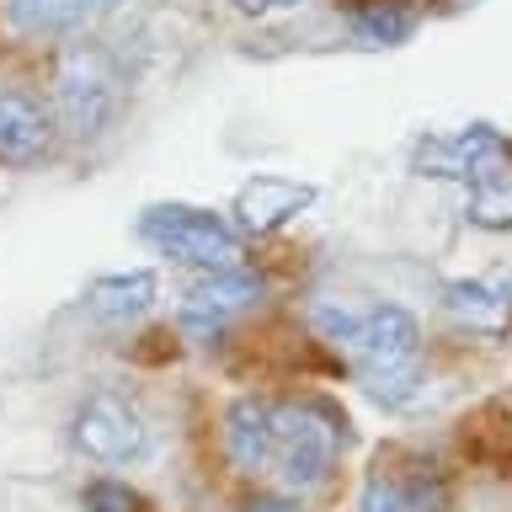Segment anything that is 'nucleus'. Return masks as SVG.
<instances>
[{"label": "nucleus", "mask_w": 512, "mask_h": 512, "mask_svg": "<svg viewBox=\"0 0 512 512\" xmlns=\"http://www.w3.org/2000/svg\"><path fill=\"white\" fill-rule=\"evenodd\" d=\"M443 304H448V315L464 320L470 331H502L507 315H512V299L502 294V288L480 283V278H454V283H443Z\"/></svg>", "instance_id": "obj_11"}, {"label": "nucleus", "mask_w": 512, "mask_h": 512, "mask_svg": "<svg viewBox=\"0 0 512 512\" xmlns=\"http://www.w3.org/2000/svg\"><path fill=\"white\" fill-rule=\"evenodd\" d=\"M80 507H86V512H155L134 486H128V480H107V475L91 480V486L80 491Z\"/></svg>", "instance_id": "obj_14"}, {"label": "nucleus", "mask_w": 512, "mask_h": 512, "mask_svg": "<svg viewBox=\"0 0 512 512\" xmlns=\"http://www.w3.org/2000/svg\"><path fill=\"white\" fill-rule=\"evenodd\" d=\"M118 6H123V0H86V11H91V16H112Z\"/></svg>", "instance_id": "obj_18"}, {"label": "nucleus", "mask_w": 512, "mask_h": 512, "mask_svg": "<svg viewBox=\"0 0 512 512\" xmlns=\"http://www.w3.org/2000/svg\"><path fill=\"white\" fill-rule=\"evenodd\" d=\"M352 22V38L368 43V48H395L416 32V11L406 0H379V6H363V11H347Z\"/></svg>", "instance_id": "obj_13"}, {"label": "nucleus", "mask_w": 512, "mask_h": 512, "mask_svg": "<svg viewBox=\"0 0 512 512\" xmlns=\"http://www.w3.org/2000/svg\"><path fill=\"white\" fill-rule=\"evenodd\" d=\"M48 155H54V118L43 102L27 91H0V166L32 171Z\"/></svg>", "instance_id": "obj_8"}, {"label": "nucleus", "mask_w": 512, "mask_h": 512, "mask_svg": "<svg viewBox=\"0 0 512 512\" xmlns=\"http://www.w3.org/2000/svg\"><path fill=\"white\" fill-rule=\"evenodd\" d=\"M246 512H299V507H294V502H283V496H256Z\"/></svg>", "instance_id": "obj_17"}, {"label": "nucleus", "mask_w": 512, "mask_h": 512, "mask_svg": "<svg viewBox=\"0 0 512 512\" xmlns=\"http://www.w3.org/2000/svg\"><path fill=\"white\" fill-rule=\"evenodd\" d=\"M358 512H406V502H400V491H395V480L384 475V470L368 475V486H363V496H358Z\"/></svg>", "instance_id": "obj_15"}, {"label": "nucleus", "mask_w": 512, "mask_h": 512, "mask_svg": "<svg viewBox=\"0 0 512 512\" xmlns=\"http://www.w3.org/2000/svg\"><path fill=\"white\" fill-rule=\"evenodd\" d=\"M155 299H160V278L150 267L102 272V278L86 283V310L102 320V326H128V320H139Z\"/></svg>", "instance_id": "obj_9"}, {"label": "nucleus", "mask_w": 512, "mask_h": 512, "mask_svg": "<svg viewBox=\"0 0 512 512\" xmlns=\"http://www.w3.org/2000/svg\"><path fill=\"white\" fill-rule=\"evenodd\" d=\"M118 75H112V64L96 54V48H75L70 59H64V70L54 80V112L64 123V134L70 139H102L112 118H118Z\"/></svg>", "instance_id": "obj_5"}, {"label": "nucleus", "mask_w": 512, "mask_h": 512, "mask_svg": "<svg viewBox=\"0 0 512 512\" xmlns=\"http://www.w3.org/2000/svg\"><path fill=\"white\" fill-rule=\"evenodd\" d=\"M224 454H230V464L246 475L272 470V400L240 395L235 406L224 411Z\"/></svg>", "instance_id": "obj_10"}, {"label": "nucleus", "mask_w": 512, "mask_h": 512, "mask_svg": "<svg viewBox=\"0 0 512 512\" xmlns=\"http://www.w3.org/2000/svg\"><path fill=\"white\" fill-rule=\"evenodd\" d=\"M256 299H262V278H256L251 267L203 272V278L187 288L176 326H182L192 342H214V336H224V326H230L235 315H246Z\"/></svg>", "instance_id": "obj_6"}, {"label": "nucleus", "mask_w": 512, "mask_h": 512, "mask_svg": "<svg viewBox=\"0 0 512 512\" xmlns=\"http://www.w3.org/2000/svg\"><path fill=\"white\" fill-rule=\"evenodd\" d=\"M70 443L75 454H86L91 464H107V470H123V464H139L150 454V416H144L123 390H91L75 400L70 411Z\"/></svg>", "instance_id": "obj_4"}, {"label": "nucleus", "mask_w": 512, "mask_h": 512, "mask_svg": "<svg viewBox=\"0 0 512 512\" xmlns=\"http://www.w3.org/2000/svg\"><path fill=\"white\" fill-rule=\"evenodd\" d=\"M320 192L310 182H299V176H251L246 187L235 192V230L240 235H272L283 230L288 219H299L304 208H310Z\"/></svg>", "instance_id": "obj_7"}, {"label": "nucleus", "mask_w": 512, "mask_h": 512, "mask_svg": "<svg viewBox=\"0 0 512 512\" xmlns=\"http://www.w3.org/2000/svg\"><path fill=\"white\" fill-rule=\"evenodd\" d=\"M6 16L22 38H64L91 22L86 0H6Z\"/></svg>", "instance_id": "obj_12"}, {"label": "nucleus", "mask_w": 512, "mask_h": 512, "mask_svg": "<svg viewBox=\"0 0 512 512\" xmlns=\"http://www.w3.org/2000/svg\"><path fill=\"white\" fill-rule=\"evenodd\" d=\"M347 443V422L331 400L299 395L272 400V470L288 491H315L336 470V454Z\"/></svg>", "instance_id": "obj_2"}, {"label": "nucleus", "mask_w": 512, "mask_h": 512, "mask_svg": "<svg viewBox=\"0 0 512 512\" xmlns=\"http://www.w3.org/2000/svg\"><path fill=\"white\" fill-rule=\"evenodd\" d=\"M230 6H235L240 16H278V11L304 6V0H230Z\"/></svg>", "instance_id": "obj_16"}, {"label": "nucleus", "mask_w": 512, "mask_h": 512, "mask_svg": "<svg viewBox=\"0 0 512 512\" xmlns=\"http://www.w3.org/2000/svg\"><path fill=\"white\" fill-rule=\"evenodd\" d=\"M352 368H358V384L368 390V400L384 411H406L416 395H422V326H416L411 310L400 304H374L358 320V336L347 347Z\"/></svg>", "instance_id": "obj_1"}, {"label": "nucleus", "mask_w": 512, "mask_h": 512, "mask_svg": "<svg viewBox=\"0 0 512 512\" xmlns=\"http://www.w3.org/2000/svg\"><path fill=\"white\" fill-rule=\"evenodd\" d=\"M139 240L176 267H198V272L240 267V230L198 203H150L139 214Z\"/></svg>", "instance_id": "obj_3"}]
</instances>
